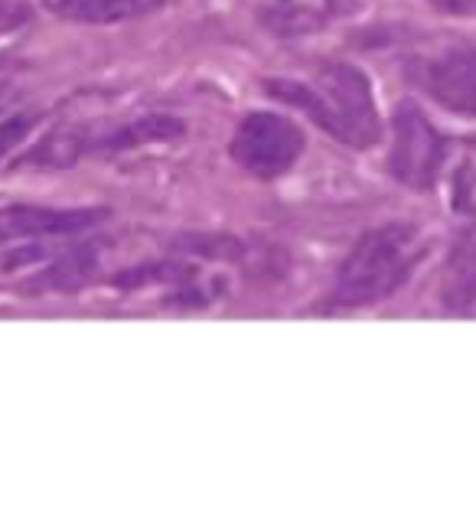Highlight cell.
Segmentation results:
<instances>
[{
    "label": "cell",
    "mask_w": 476,
    "mask_h": 512,
    "mask_svg": "<svg viewBox=\"0 0 476 512\" xmlns=\"http://www.w3.org/2000/svg\"><path fill=\"white\" fill-rule=\"evenodd\" d=\"M10 95H14V92H10V79L4 76V72H0V108L10 102Z\"/></svg>",
    "instance_id": "cell-16"
},
{
    "label": "cell",
    "mask_w": 476,
    "mask_h": 512,
    "mask_svg": "<svg viewBox=\"0 0 476 512\" xmlns=\"http://www.w3.org/2000/svg\"><path fill=\"white\" fill-rule=\"evenodd\" d=\"M95 245H82L79 252H72L69 258H62L59 265L49 271V284L56 287H72V284H82L89 274L95 271Z\"/></svg>",
    "instance_id": "cell-12"
},
{
    "label": "cell",
    "mask_w": 476,
    "mask_h": 512,
    "mask_svg": "<svg viewBox=\"0 0 476 512\" xmlns=\"http://www.w3.org/2000/svg\"><path fill=\"white\" fill-rule=\"evenodd\" d=\"M431 4L450 17H476V0H431Z\"/></svg>",
    "instance_id": "cell-15"
},
{
    "label": "cell",
    "mask_w": 476,
    "mask_h": 512,
    "mask_svg": "<svg viewBox=\"0 0 476 512\" xmlns=\"http://www.w3.org/2000/svg\"><path fill=\"white\" fill-rule=\"evenodd\" d=\"M450 203L460 212L476 216V144L463 147L454 173H450Z\"/></svg>",
    "instance_id": "cell-11"
},
{
    "label": "cell",
    "mask_w": 476,
    "mask_h": 512,
    "mask_svg": "<svg viewBox=\"0 0 476 512\" xmlns=\"http://www.w3.org/2000/svg\"><path fill=\"white\" fill-rule=\"evenodd\" d=\"M173 0H46V7L62 20L75 23H118L164 10Z\"/></svg>",
    "instance_id": "cell-8"
},
{
    "label": "cell",
    "mask_w": 476,
    "mask_h": 512,
    "mask_svg": "<svg viewBox=\"0 0 476 512\" xmlns=\"http://www.w3.org/2000/svg\"><path fill=\"white\" fill-rule=\"evenodd\" d=\"M444 304L450 310H467L476 304V222L460 235L447 261Z\"/></svg>",
    "instance_id": "cell-9"
},
{
    "label": "cell",
    "mask_w": 476,
    "mask_h": 512,
    "mask_svg": "<svg viewBox=\"0 0 476 512\" xmlns=\"http://www.w3.org/2000/svg\"><path fill=\"white\" fill-rule=\"evenodd\" d=\"M424 235L411 222H388L366 232L336 271L327 310H356L392 297L424 258Z\"/></svg>",
    "instance_id": "cell-2"
},
{
    "label": "cell",
    "mask_w": 476,
    "mask_h": 512,
    "mask_svg": "<svg viewBox=\"0 0 476 512\" xmlns=\"http://www.w3.org/2000/svg\"><path fill=\"white\" fill-rule=\"evenodd\" d=\"M447 160V141L437 128L421 115L415 105H402L395 111V141H392V167L395 180L415 190H428L441 177V167Z\"/></svg>",
    "instance_id": "cell-4"
},
{
    "label": "cell",
    "mask_w": 476,
    "mask_h": 512,
    "mask_svg": "<svg viewBox=\"0 0 476 512\" xmlns=\"http://www.w3.org/2000/svg\"><path fill=\"white\" fill-rule=\"evenodd\" d=\"M30 10L23 4H14V0H0V33L20 27L23 20H27Z\"/></svg>",
    "instance_id": "cell-14"
},
{
    "label": "cell",
    "mask_w": 476,
    "mask_h": 512,
    "mask_svg": "<svg viewBox=\"0 0 476 512\" xmlns=\"http://www.w3.org/2000/svg\"><path fill=\"white\" fill-rule=\"evenodd\" d=\"M102 219L98 209H46V206H7L0 209V245L23 239H56L92 229Z\"/></svg>",
    "instance_id": "cell-6"
},
{
    "label": "cell",
    "mask_w": 476,
    "mask_h": 512,
    "mask_svg": "<svg viewBox=\"0 0 476 512\" xmlns=\"http://www.w3.org/2000/svg\"><path fill=\"white\" fill-rule=\"evenodd\" d=\"M183 134V124L170 115H144V118H134L131 124H124L115 134L108 137H98L95 141V151H131V147H141V144H160V141H170V137H180Z\"/></svg>",
    "instance_id": "cell-10"
},
{
    "label": "cell",
    "mask_w": 476,
    "mask_h": 512,
    "mask_svg": "<svg viewBox=\"0 0 476 512\" xmlns=\"http://www.w3.org/2000/svg\"><path fill=\"white\" fill-rule=\"evenodd\" d=\"M33 124H36V115H14V118H7V121H0V164L17 151V147L27 141L30 131H33Z\"/></svg>",
    "instance_id": "cell-13"
},
{
    "label": "cell",
    "mask_w": 476,
    "mask_h": 512,
    "mask_svg": "<svg viewBox=\"0 0 476 512\" xmlns=\"http://www.w3.org/2000/svg\"><path fill=\"white\" fill-rule=\"evenodd\" d=\"M411 76L441 108L476 118V43L415 62Z\"/></svg>",
    "instance_id": "cell-5"
},
{
    "label": "cell",
    "mask_w": 476,
    "mask_h": 512,
    "mask_svg": "<svg viewBox=\"0 0 476 512\" xmlns=\"http://www.w3.org/2000/svg\"><path fill=\"white\" fill-rule=\"evenodd\" d=\"M229 154L252 177L278 180L304 154V134L294 121L274 115V111H252L232 134Z\"/></svg>",
    "instance_id": "cell-3"
},
{
    "label": "cell",
    "mask_w": 476,
    "mask_h": 512,
    "mask_svg": "<svg viewBox=\"0 0 476 512\" xmlns=\"http://www.w3.org/2000/svg\"><path fill=\"white\" fill-rule=\"evenodd\" d=\"M346 4L349 0H261L258 17L271 33L294 40V36L323 30L343 14Z\"/></svg>",
    "instance_id": "cell-7"
},
{
    "label": "cell",
    "mask_w": 476,
    "mask_h": 512,
    "mask_svg": "<svg viewBox=\"0 0 476 512\" xmlns=\"http://www.w3.org/2000/svg\"><path fill=\"white\" fill-rule=\"evenodd\" d=\"M268 92L278 102L304 108L323 131L333 134L340 144L353 147V151H366L382 134L369 79L359 69L343 66V62L323 66L307 82L271 79Z\"/></svg>",
    "instance_id": "cell-1"
}]
</instances>
